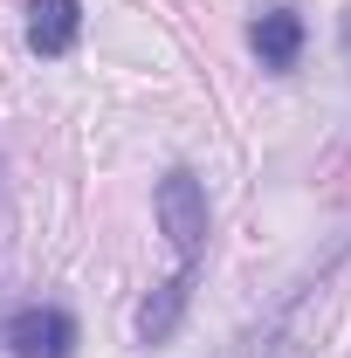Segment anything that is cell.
Wrapping results in <instances>:
<instances>
[{
    "label": "cell",
    "instance_id": "2",
    "mask_svg": "<svg viewBox=\"0 0 351 358\" xmlns=\"http://www.w3.org/2000/svg\"><path fill=\"white\" fill-rule=\"evenodd\" d=\"M0 345L14 358H69L76 352V317L55 303H28V310L0 317Z\"/></svg>",
    "mask_w": 351,
    "mask_h": 358
},
{
    "label": "cell",
    "instance_id": "4",
    "mask_svg": "<svg viewBox=\"0 0 351 358\" xmlns=\"http://www.w3.org/2000/svg\"><path fill=\"white\" fill-rule=\"evenodd\" d=\"M83 35V7L76 0H28V48L35 55H69Z\"/></svg>",
    "mask_w": 351,
    "mask_h": 358
},
{
    "label": "cell",
    "instance_id": "1",
    "mask_svg": "<svg viewBox=\"0 0 351 358\" xmlns=\"http://www.w3.org/2000/svg\"><path fill=\"white\" fill-rule=\"evenodd\" d=\"M152 207H159V227L179 248V262H200V248H207V186L193 173H166L159 193H152Z\"/></svg>",
    "mask_w": 351,
    "mask_h": 358
},
{
    "label": "cell",
    "instance_id": "5",
    "mask_svg": "<svg viewBox=\"0 0 351 358\" xmlns=\"http://www.w3.org/2000/svg\"><path fill=\"white\" fill-rule=\"evenodd\" d=\"M248 42H255V55H262V69H296V55H303V14L268 7L262 21L248 28Z\"/></svg>",
    "mask_w": 351,
    "mask_h": 358
},
{
    "label": "cell",
    "instance_id": "6",
    "mask_svg": "<svg viewBox=\"0 0 351 358\" xmlns=\"http://www.w3.org/2000/svg\"><path fill=\"white\" fill-rule=\"evenodd\" d=\"M345 48H351V28H345Z\"/></svg>",
    "mask_w": 351,
    "mask_h": 358
},
{
    "label": "cell",
    "instance_id": "3",
    "mask_svg": "<svg viewBox=\"0 0 351 358\" xmlns=\"http://www.w3.org/2000/svg\"><path fill=\"white\" fill-rule=\"evenodd\" d=\"M193 275H200V262H179L173 275L145 296V310H138V338H145V345H166V338H173L179 310H186V296H193Z\"/></svg>",
    "mask_w": 351,
    "mask_h": 358
}]
</instances>
